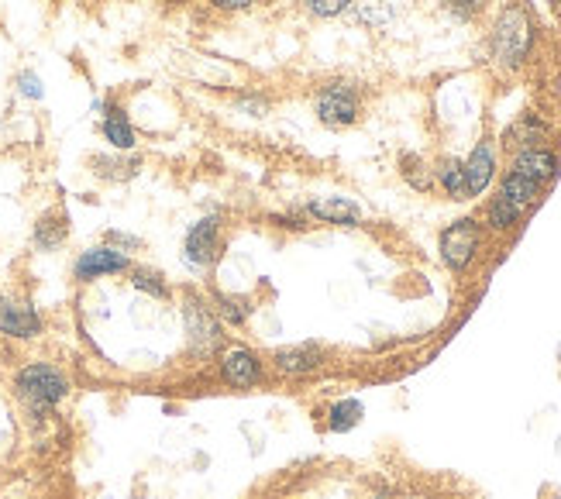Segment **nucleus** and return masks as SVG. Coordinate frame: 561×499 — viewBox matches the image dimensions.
<instances>
[{
    "instance_id": "f03ea898",
    "label": "nucleus",
    "mask_w": 561,
    "mask_h": 499,
    "mask_svg": "<svg viewBox=\"0 0 561 499\" xmlns=\"http://www.w3.org/2000/svg\"><path fill=\"white\" fill-rule=\"evenodd\" d=\"M14 393L21 396V403L35 413V417H45L49 410H56L69 393V379L59 365L52 362H31L25 369H18L14 376Z\"/></svg>"
},
{
    "instance_id": "f8f14e48",
    "label": "nucleus",
    "mask_w": 561,
    "mask_h": 499,
    "mask_svg": "<svg viewBox=\"0 0 561 499\" xmlns=\"http://www.w3.org/2000/svg\"><path fill=\"white\" fill-rule=\"evenodd\" d=\"M510 169H513V173H520V176H527V179H534V183L544 186L548 179H555V173H558V155L551 152V148H544V145L520 148V152L513 155Z\"/></svg>"
},
{
    "instance_id": "4be33fe9",
    "label": "nucleus",
    "mask_w": 561,
    "mask_h": 499,
    "mask_svg": "<svg viewBox=\"0 0 561 499\" xmlns=\"http://www.w3.org/2000/svg\"><path fill=\"white\" fill-rule=\"evenodd\" d=\"M510 135L517 138V145H520V148H534V145L544 138V124L537 121V118H531V114H527V118L510 131Z\"/></svg>"
},
{
    "instance_id": "a211bd4d",
    "label": "nucleus",
    "mask_w": 561,
    "mask_h": 499,
    "mask_svg": "<svg viewBox=\"0 0 561 499\" xmlns=\"http://www.w3.org/2000/svg\"><path fill=\"white\" fill-rule=\"evenodd\" d=\"M69 228H66V217L62 214H45L42 221L35 224V245L42 252H56V248L66 241Z\"/></svg>"
},
{
    "instance_id": "aec40b11",
    "label": "nucleus",
    "mask_w": 561,
    "mask_h": 499,
    "mask_svg": "<svg viewBox=\"0 0 561 499\" xmlns=\"http://www.w3.org/2000/svg\"><path fill=\"white\" fill-rule=\"evenodd\" d=\"M131 286H135L138 293L155 296V300H166L169 296L166 279H162V272H155V269H135L131 272Z\"/></svg>"
},
{
    "instance_id": "a878e982",
    "label": "nucleus",
    "mask_w": 561,
    "mask_h": 499,
    "mask_svg": "<svg viewBox=\"0 0 561 499\" xmlns=\"http://www.w3.org/2000/svg\"><path fill=\"white\" fill-rule=\"evenodd\" d=\"M107 241H111L118 252H128V248H142V238L124 235V231H107Z\"/></svg>"
},
{
    "instance_id": "ddd939ff",
    "label": "nucleus",
    "mask_w": 561,
    "mask_h": 499,
    "mask_svg": "<svg viewBox=\"0 0 561 499\" xmlns=\"http://www.w3.org/2000/svg\"><path fill=\"white\" fill-rule=\"evenodd\" d=\"M496 176V148L493 142H479L465 159V183H469V200L482 197Z\"/></svg>"
},
{
    "instance_id": "cd10ccee",
    "label": "nucleus",
    "mask_w": 561,
    "mask_h": 499,
    "mask_svg": "<svg viewBox=\"0 0 561 499\" xmlns=\"http://www.w3.org/2000/svg\"><path fill=\"white\" fill-rule=\"evenodd\" d=\"M451 4H455V11L462 14V18H475L479 11H486L489 0H451Z\"/></svg>"
},
{
    "instance_id": "dca6fc26",
    "label": "nucleus",
    "mask_w": 561,
    "mask_h": 499,
    "mask_svg": "<svg viewBox=\"0 0 561 499\" xmlns=\"http://www.w3.org/2000/svg\"><path fill=\"white\" fill-rule=\"evenodd\" d=\"M434 179L444 186L451 200H469V183H465V162L458 159H441L434 169Z\"/></svg>"
},
{
    "instance_id": "1a4fd4ad",
    "label": "nucleus",
    "mask_w": 561,
    "mask_h": 499,
    "mask_svg": "<svg viewBox=\"0 0 561 499\" xmlns=\"http://www.w3.org/2000/svg\"><path fill=\"white\" fill-rule=\"evenodd\" d=\"M128 269H131L128 252H118L114 245H97V248H87V252L76 259L73 276L80 279V283H93V279H100V276H118V272H128Z\"/></svg>"
},
{
    "instance_id": "6ab92c4d",
    "label": "nucleus",
    "mask_w": 561,
    "mask_h": 499,
    "mask_svg": "<svg viewBox=\"0 0 561 499\" xmlns=\"http://www.w3.org/2000/svg\"><path fill=\"white\" fill-rule=\"evenodd\" d=\"M362 417H365V407L358 400H338L327 410V427H331L334 434H348L352 427L362 424Z\"/></svg>"
},
{
    "instance_id": "393cba45",
    "label": "nucleus",
    "mask_w": 561,
    "mask_h": 499,
    "mask_svg": "<svg viewBox=\"0 0 561 499\" xmlns=\"http://www.w3.org/2000/svg\"><path fill=\"white\" fill-rule=\"evenodd\" d=\"M18 90H21V97H28V100H42V80H38L31 69H25V73L18 76Z\"/></svg>"
},
{
    "instance_id": "5701e85b",
    "label": "nucleus",
    "mask_w": 561,
    "mask_h": 499,
    "mask_svg": "<svg viewBox=\"0 0 561 499\" xmlns=\"http://www.w3.org/2000/svg\"><path fill=\"white\" fill-rule=\"evenodd\" d=\"M303 4L314 18H338L352 7V0H303Z\"/></svg>"
},
{
    "instance_id": "423d86ee",
    "label": "nucleus",
    "mask_w": 561,
    "mask_h": 499,
    "mask_svg": "<svg viewBox=\"0 0 561 499\" xmlns=\"http://www.w3.org/2000/svg\"><path fill=\"white\" fill-rule=\"evenodd\" d=\"M314 111L327 128H348V124L358 121L362 97H358V90L352 87V83H327V87L317 93Z\"/></svg>"
},
{
    "instance_id": "0eeeda50",
    "label": "nucleus",
    "mask_w": 561,
    "mask_h": 499,
    "mask_svg": "<svg viewBox=\"0 0 561 499\" xmlns=\"http://www.w3.org/2000/svg\"><path fill=\"white\" fill-rule=\"evenodd\" d=\"M217 252H221V217L217 214L200 217V221L186 231V241H183L186 262L197 265V269H207V265L217 262Z\"/></svg>"
},
{
    "instance_id": "20e7f679",
    "label": "nucleus",
    "mask_w": 561,
    "mask_h": 499,
    "mask_svg": "<svg viewBox=\"0 0 561 499\" xmlns=\"http://www.w3.org/2000/svg\"><path fill=\"white\" fill-rule=\"evenodd\" d=\"M183 324H186V341L190 352L197 358H210L224 348V321L214 314V307H207L197 296H186L183 303Z\"/></svg>"
},
{
    "instance_id": "4468645a",
    "label": "nucleus",
    "mask_w": 561,
    "mask_h": 499,
    "mask_svg": "<svg viewBox=\"0 0 561 499\" xmlns=\"http://www.w3.org/2000/svg\"><path fill=\"white\" fill-rule=\"evenodd\" d=\"M307 214L317 217L324 224H338V228H355L362 221V210H358L348 197H324V200H310Z\"/></svg>"
},
{
    "instance_id": "6e6552de",
    "label": "nucleus",
    "mask_w": 561,
    "mask_h": 499,
    "mask_svg": "<svg viewBox=\"0 0 561 499\" xmlns=\"http://www.w3.org/2000/svg\"><path fill=\"white\" fill-rule=\"evenodd\" d=\"M266 379V365H262V358L252 352V348L238 345V348H228V352L221 355V382L231 389H252L259 386V382Z\"/></svg>"
},
{
    "instance_id": "bb28decb",
    "label": "nucleus",
    "mask_w": 561,
    "mask_h": 499,
    "mask_svg": "<svg viewBox=\"0 0 561 499\" xmlns=\"http://www.w3.org/2000/svg\"><path fill=\"white\" fill-rule=\"evenodd\" d=\"M210 4H214L217 11H224V14H235V11H248V7L262 4V0H210Z\"/></svg>"
},
{
    "instance_id": "9b49d317",
    "label": "nucleus",
    "mask_w": 561,
    "mask_h": 499,
    "mask_svg": "<svg viewBox=\"0 0 561 499\" xmlns=\"http://www.w3.org/2000/svg\"><path fill=\"white\" fill-rule=\"evenodd\" d=\"M321 362H324V348L314 345V341L279 348V352L272 355V365H276V372H283V376H310V372L321 369Z\"/></svg>"
},
{
    "instance_id": "7ed1b4c3",
    "label": "nucleus",
    "mask_w": 561,
    "mask_h": 499,
    "mask_svg": "<svg viewBox=\"0 0 561 499\" xmlns=\"http://www.w3.org/2000/svg\"><path fill=\"white\" fill-rule=\"evenodd\" d=\"M537 193H541V183H534V179H527V176H520L510 169V173L503 176L496 200L489 204V228L510 231L513 224L524 217V210L537 200Z\"/></svg>"
},
{
    "instance_id": "2eb2a0df",
    "label": "nucleus",
    "mask_w": 561,
    "mask_h": 499,
    "mask_svg": "<svg viewBox=\"0 0 561 499\" xmlns=\"http://www.w3.org/2000/svg\"><path fill=\"white\" fill-rule=\"evenodd\" d=\"M104 138L111 142L118 152H131V148L138 145V135H135V128H131V121H128V114L121 111V107H107V114H104Z\"/></svg>"
},
{
    "instance_id": "c85d7f7f",
    "label": "nucleus",
    "mask_w": 561,
    "mask_h": 499,
    "mask_svg": "<svg viewBox=\"0 0 561 499\" xmlns=\"http://www.w3.org/2000/svg\"><path fill=\"white\" fill-rule=\"evenodd\" d=\"M169 4H176V0H169Z\"/></svg>"
},
{
    "instance_id": "9d476101",
    "label": "nucleus",
    "mask_w": 561,
    "mask_h": 499,
    "mask_svg": "<svg viewBox=\"0 0 561 499\" xmlns=\"http://www.w3.org/2000/svg\"><path fill=\"white\" fill-rule=\"evenodd\" d=\"M0 334L4 338H38L42 334V317H38L35 307H28V303H18V300H4L0 296Z\"/></svg>"
},
{
    "instance_id": "f257e3e1",
    "label": "nucleus",
    "mask_w": 561,
    "mask_h": 499,
    "mask_svg": "<svg viewBox=\"0 0 561 499\" xmlns=\"http://www.w3.org/2000/svg\"><path fill=\"white\" fill-rule=\"evenodd\" d=\"M489 45H493V59L500 62L503 69H520L534 49L531 14H527L520 4H506L500 11V18H496V25H493Z\"/></svg>"
},
{
    "instance_id": "412c9836",
    "label": "nucleus",
    "mask_w": 561,
    "mask_h": 499,
    "mask_svg": "<svg viewBox=\"0 0 561 499\" xmlns=\"http://www.w3.org/2000/svg\"><path fill=\"white\" fill-rule=\"evenodd\" d=\"M400 169H403V179H407L414 190H431L434 186V176L431 169H424V162L417 159V155H403L400 159Z\"/></svg>"
},
{
    "instance_id": "f3484780",
    "label": "nucleus",
    "mask_w": 561,
    "mask_h": 499,
    "mask_svg": "<svg viewBox=\"0 0 561 499\" xmlns=\"http://www.w3.org/2000/svg\"><path fill=\"white\" fill-rule=\"evenodd\" d=\"M214 314L221 317L224 324H245L252 317V300L248 296H231V293H214Z\"/></svg>"
},
{
    "instance_id": "39448f33",
    "label": "nucleus",
    "mask_w": 561,
    "mask_h": 499,
    "mask_svg": "<svg viewBox=\"0 0 561 499\" xmlns=\"http://www.w3.org/2000/svg\"><path fill=\"white\" fill-rule=\"evenodd\" d=\"M482 245V228L472 217H462V221L448 224L441 231V262L448 265L451 272H465L475 262V252Z\"/></svg>"
},
{
    "instance_id": "b1692460",
    "label": "nucleus",
    "mask_w": 561,
    "mask_h": 499,
    "mask_svg": "<svg viewBox=\"0 0 561 499\" xmlns=\"http://www.w3.org/2000/svg\"><path fill=\"white\" fill-rule=\"evenodd\" d=\"M93 166H97V176H104V179H128V176H135V166H128V162H118V159H93Z\"/></svg>"
}]
</instances>
